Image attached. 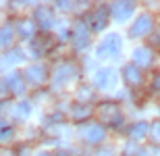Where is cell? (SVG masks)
Wrapping results in <instances>:
<instances>
[{"mask_svg":"<svg viewBox=\"0 0 160 156\" xmlns=\"http://www.w3.org/2000/svg\"><path fill=\"white\" fill-rule=\"evenodd\" d=\"M4 83H6V88H8V92L11 94H23L25 92V85H23V75L21 73H11L8 77L4 79Z\"/></svg>","mask_w":160,"mask_h":156,"instance_id":"obj_12","label":"cell"},{"mask_svg":"<svg viewBox=\"0 0 160 156\" xmlns=\"http://www.w3.org/2000/svg\"><path fill=\"white\" fill-rule=\"evenodd\" d=\"M25 79H27L31 85H44L48 81L46 65H29L25 69Z\"/></svg>","mask_w":160,"mask_h":156,"instance_id":"obj_4","label":"cell"},{"mask_svg":"<svg viewBox=\"0 0 160 156\" xmlns=\"http://www.w3.org/2000/svg\"><path fill=\"white\" fill-rule=\"evenodd\" d=\"M71 117L73 121H77V123H81V121H88L89 117H92V106L89 104H73L71 106Z\"/></svg>","mask_w":160,"mask_h":156,"instance_id":"obj_16","label":"cell"},{"mask_svg":"<svg viewBox=\"0 0 160 156\" xmlns=\"http://www.w3.org/2000/svg\"><path fill=\"white\" fill-rule=\"evenodd\" d=\"M92 88L89 85H81L77 90V98H79V104H83V102H88V100H92Z\"/></svg>","mask_w":160,"mask_h":156,"instance_id":"obj_22","label":"cell"},{"mask_svg":"<svg viewBox=\"0 0 160 156\" xmlns=\"http://www.w3.org/2000/svg\"><path fill=\"white\" fill-rule=\"evenodd\" d=\"M15 42V29L11 25H2L0 27V48H11Z\"/></svg>","mask_w":160,"mask_h":156,"instance_id":"obj_18","label":"cell"},{"mask_svg":"<svg viewBox=\"0 0 160 156\" xmlns=\"http://www.w3.org/2000/svg\"><path fill=\"white\" fill-rule=\"evenodd\" d=\"M152 27H154L152 15H139V19L131 25L129 33H131V38H142V36H148L150 31H152Z\"/></svg>","mask_w":160,"mask_h":156,"instance_id":"obj_5","label":"cell"},{"mask_svg":"<svg viewBox=\"0 0 160 156\" xmlns=\"http://www.w3.org/2000/svg\"><path fill=\"white\" fill-rule=\"evenodd\" d=\"M150 44L152 46H156V48H160V27L152 33V38H150Z\"/></svg>","mask_w":160,"mask_h":156,"instance_id":"obj_25","label":"cell"},{"mask_svg":"<svg viewBox=\"0 0 160 156\" xmlns=\"http://www.w3.org/2000/svg\"><path fill=\"white\" fill-rule=\"evenodd\" d=\"M152 60H154V54H152V50L150 48H135L133 50V63H135V67H150L152 65Z\"/></svg>","mask_w":160,"mask_h":156,"instance_id":"obj_14","label":"cell"},{"mask_svg":"<svg viewBox=\"0 0 160 156\" xmlns=\"http://www.w3.org/2000/svg\"><path fill=\"white\" fill-rule=\"evenodd\" d=\"M148 131H150V125L142 121V123H135V125L129 129V135L133 139H143L146 135H148Z\"/></svg>","mask_w":160,"mask_h":156,"instance_id":"obj_19","label":"cell"},{"mask_svg":"<svg viewBox=\"0 0 160 156\" xmlns=\"http://www.w3.org/2000/svg\"><path fill=\"white\" fill-rule=\"evenodd\" d=\"M123 79H125V83L131 85V88H137V85L143 83V75L139 71V67H135V65H125Z\"/></svg>","mask_w":160,"mask_h":156,"instance_id":"obj_8","label":"cell"},{"mask_svg":"<svg viewBox=\"0 0 160 156\" xmlns=\"http://www.w3.org/2000/svg\"><path fill=\"white\" fill-rule=\"evenodd\" d=\"M8 96H11V92H8L6 83H4V81H0V100H6Z\"/></svg>","mask_w":160,"mask_h":156,"instance_id":"obj_26","label":"cell"},{"mask_svg":"<svg viewBox=\"0 0 160 156\" xmlns=\"http://www.w3.org/2000/svg\"><path fill=\"white\" fill-rule=\"evenodd\" d=\"M29 110H31V106H29V102H19L17 106H15V119H19V121H23V119H27L29 117Z\"/></svg>","mask_w":160,"mask_h":156,"instance_id":"obj_20","label":"cell"},{"mask_svg":"<svg viewBox=\"0 0 160 156\" xmlns=\"http://www.w3.org/2000/svg\"><path fill=\"white\" fill-rule=\"evenodd\" d=\"M98 117H100L102 123H106L110 127H119L121 125V119H123V114H121V108L117 102H102L98 106Z\"/></svg>","mask_w":160,"mask_h":156,"instance_id":"obj_1","label":"cell"},{"mask_svg":"<svg viewBox=\"0 0 160 156\" xmlns=\"http://www.w3.org/2000/svg\"><path fill=\"white\" fill-rule=\"evenodd\" d=\"M19 156H29V150H27L25 146H21V148H19Z\"/></svg>","mask_w":160,"mask_h":156,"instance_id":"obj_28","label":"cell"},{"mask_svg":"<svg viewBox=\"0 0 160 156\" xmlns=\"http://www.w3.org/2000/svg\"><path fill=\"white\" fill-rule=\"evenodd\" d=\"M152 88H154L156 92H160V75H154V79H152Z\"/></svg>","mask_w":160,"mask_h":156,"instance_id":"obj_27","label":"cell"},{"mask_svg":"<svg viewBox=\"0 0 160 156\" xmlns=\"http://www.w3.org/2000/svg\"><path fill=\"white\" fill-rule=\"evenodd\" d=\"M77 67L73 65V63H65V65H60L58 69H56V73H54V85L56 88H60V85H67L69 81H73V79L77 77Z\"/></svg>","mask_w":160,"mask_h":156,"instance_id":"obj_3","label":"cell"},{"mask_svg":"<svg viewBox=\"0 0 160 156\" xmlns=\"http://www.w3.org/2000/svg\"><path fill=\"white\" fill-rule=\"evenodd\" d=\"M56 6H58V8H71V2H58V4H56Z\"/></svg>","mask_w":160,"mask_h":156,"instance_id":"obj_29","label":"cell"},{"mask_svg":"<svg viewBox=\"0 0 160 156\" xmlns=\"http://www.w3.org/2000/svg\"><path fill=\"white\" fill-rule=\"evenodd\" d=\"M150 138H152V142H154L156 146H160V121H156V123H152L150 125Z\"/></svg>","mask_w":160,"mask_h":156,"instance_id":"obj_23","label":"cell"},{"mask_svg":"<svg viewBox=\"0 0 160 156\" xmlns=\"http://www.w3.org/2000/svg\"><path fill=\"white\" fill-rule=\"evenodd\" d=\"M89 44V29L83 21H77L73 27V46L77 50H85Z\"/></svg>","mask_w":160,"mask_h":156,"instance_id":"obj_6","label":"cell"},{"mask_svg":"<svg viewBox=\"0 0 160 156\" xmlns=\"http://www.w3.org/2000/svg\"><path fill=\"white\" fill-rule=\"evenodd\" d=\"M133 11H135V4L133 2H114L112 8H110V13H112V17L117 19V21H125V19H129L131 15H133Z\"/></svg>","mask_w":160,"mask_h":156,"instance_id":"obj_9","label":"cell"},{"mask_svg":"<svg viewBox=\"0 0 160 156\" xmlns=\"http://www.w3.org/2000/svg\"><path fill=\"white\" fill-rule=\"evenodd\" d=\"M83 139L85 142H89V144H100L102 139H104V135H106V131H104V127L102 125H89L85 127L81 131Z\"/></svg>","mask_w":160,"mask_h":156,"instance_id":"obj_10","label":"cell"},{"mask_svg":"<svg viewBox=\"0 0 160 156\" xmlns=\"http://www.w3.org/2000/svg\"><path fill=\"white\" fill-rule=\"evenodd\" d=\"M12 135H15V129H12L11 125H6V127L0 129V142H8Z\"/></svg>","mask_w":160,"mask_h":156,"instance_id":"obj_24","label":"cell"},{"mask_svg":"<svg viewBox=\"0 0 160 156\" xmlns=\"http://www.w3.org/2000/svg\"><path fill=\"white\" fill-rule=\"evenodd\" d=\"M106 23H108V11L102 8V6L88 15V25H89L92 31H102L104 27H106Z\"/></svg>","mask_w":160,"mask_h":156,"instance_id":"obj_7","label":"cell"},{"mask_svg":"<svg viewBox=\"0 0 160 156\" xmlns=\"http://www.w3.org/2000/svg\"><path fill=\"white\" fill-rule=\"evenodd\" d=\"M96 85L100 90H108L114 85V71L112 69H102V71L96 73Z\"/></svg>","mask_w":160,"mask_h":156,"instance_id":"obj_13","label":"cell"},{"mask_svg":"<svg viewBox=\"0 0 160 156\" xmlns=\"http://www.w3.org/2000/svg\"><path fill=\"white\" fill-rule=\"evenodd\" d=\"M40 156H52V154H48V152H42V154Z\"/></svg>","mask_w":160,"mask_h":156,"instance_id":"obj_30","label":"cell"},{"mask_svg":"<svg viewBox=\"0 0 160 156\" xmlns=\"http://www.w3.org/2000/svg\"><path fill=\"white\" fill-rule=\"evenodd\" d=\"M121 48H123L121 38L117 36V33H110V36H106V40H102V44L98 46V58H102V60L114 58V56L121 52Z\"/></svg>","mask_w":160,"mask_h":156,"instance_id":"obj_2","label":"cell"},{"mask_svg":"<svg viewBox=\"0 0 160 156\" xmlns=\"http://www.w3.org/2000/svg\"><path fill=\"white\" fill-rule=\"evenodd\" d=\"M21 58H23V54L19 52V50H12V52H8L4 58L0 60V69H6L8 65H12V63H17V60H21Z\"/></svg>","mask_w":160,"mask_h":156,"instance_id":"obj_21","label":"cell"},{"mask_svg":"<svg viewBox=\"0 0 160 156\" xmlns=\"http://www.w3.org/2000/svg\"><path fill=\"white\" fill-rule=\"evenodd\" d=\"M36 31H38V25L33 19H19L17 21V33L23 40H29V38L36 36Z\"/></svg>","mask_w":160,"mask_h":156,"instance_id":"obj_11","label":"cell"},{"mask_svg":"<svg viewBox=\"0 0 160 156\" xmlns=\"http://www.w3.org/2000/svg\"><path fill=\"white\" fill-rule=\"evenodd\" d=\"M52 11L48 8V6H40L36 11V25H40L42 29H48V27H52Z\"/></svg>","mask_w":160,"mask_h":156,"instance_id":"obj_15","label":"cell"},{"mask_svg":"<svg viewBox=\"0 0 160 156\" xmlns=\"http://www.w3.org/2000/svg\"><path fill=\"white\" fill-rule=\"evenodd\" d=\"M52 46V40L48 36H40V38H33V44H31V52L36 54V56H42V54H46L48 48Z\"/></svg>","mask_w":160,"mask_h":156,"instance_id":"obj_17","label":"cell"}]
</instances>
